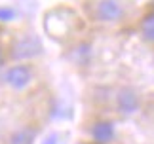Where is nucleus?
Listing matches in <instances>:
<instances>
[{
	"instance_id": "1",
	"label": "nucleus",
	"mask_w": 154,
	"mask_h": 144,
	"mask_svg": "<svg viewBox=\"0 0 154 144\" xmlns=\"http://www.w3.org/2000/svg\"><path fill=\"white\" fill-rule=\"evenodd\" d=\"M88 19L101 27H120L128 19V6L124 0H86Z\"/></svg>"
},
{
	"instance_id": "2",
	"label": "nucleus",
	"mask_w": 154,
	"mask_h": 144,
	"mask_svg": "<svg viewBox=\"0 0 154 144\" xmlns=\"http://www.w3.org/2000/svg\"><path fill=\"white\" fill-rule=\"evenodd\" d=\"M2 83L15 93H23L34 83L36 72L31 63H15L2 72Z\"/></svg>"
},
{
	"instance_id": "3",
	"label": "nucleus",
	"mask_w": 154,
	"mask_h": 144,
	"mask_svg": "<svg viewBox=\"0 0 154 144\" xmlns=\"http://www.w3.org/2000/svg\"><path fill=\"white\" fill-rule=\"evenodd\" d=\"M109 104L114 114L128 118V116H133L141 108V97L131 87H116V89H110Z\"/></svg>"
},
{
	"instance_id": "4",
	"label": "nucleus",
	"mask_w": 154,
	"mask_h": 144,
	"mask_svg": "<svg viewBox=\"0 0 154 144\" xmlns=\"http://www.w3.org/2000/svg\"><path fill=\"white\" fill-rule=\"evenodd\" d=\"M40 53L42 46L34 34H23L10 44V59H15L17 63H27V59H32Z\"/></svg>"
},
{
	"instance_id": "5",
	"label": "nucleus",
	"mask_w": 154,
	"mask_h": 144,
	"mask_svg": "<svg viewBox=\"0 0 154 144\" xmlns=\"http://www.w3.org/2000/svg\"><path fill=\"white\" fill-rule=\"evenodd\" d=\"M88 135L93 144H114L118 136L114 122L105 116H97L88 123Z\"/></svg>"
},
{
	"instance_id": "6",
	"label": "nucleus",
	"mask_w": 154,
	"mask_h": 144,
	"mask_svg": "<svg viewBox=\"0 0 154 144\" xmlns=\"http://www.w3.org/2000/svg\"><path fill=\"white\" fill-rule=\"evenodd\" d=\"M34 136H36V131L31 125H23L11 131L6 144H34Z\"/></svg>"
},
{
	"instance_id": "7",
	"label": "nucleus",
	"mask_w": 154,
	"mask_h": 144,
	"mask_svg": "<svg viewBox=\"0 0 154 144\" xmlns=\"http://www.w3.org/2000/svg\"><path fill=\"white\" fill-rule=\"evenodd\" d=\"M139 32H141V36H143L146 42L154 44V14H149V15H145L143 19H141Z\"/></svg>"
},
{
	"instance_id": "8",
	"label": "nucleus",
	"mask_w": 154,
	"mask_h": 144,
	"mask_svg": "<svg viewBox=\"0 0 154 144\" xmlns=\"http://www.w3.org/2000/svg\"><path fill=\"white\" fill-rule=\"evenodd\" d=\"M8 59H10V44L2 42V28H0V68L6 64Z\"/></svg>"
},
{
	"instance_id": "9",
	"label": "nucleus",
	"mask_w": 154,
	"mask_h": 144,
	"mask_svg": "<svg viewBox=\"0 0 154 144\" xmlns=\"http://www.w3.org/2000/svg\"><path fill=\"white\" fill-rule=\"evenodd\" d=\"M15 17V10L14 8H10V6H2L0 8V21H11Z\"/></svg>"
}]
</instances>
